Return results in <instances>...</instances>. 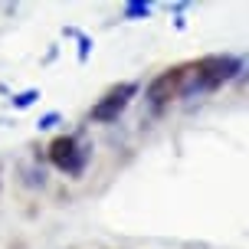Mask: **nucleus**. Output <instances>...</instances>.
Masks as SVG:
<instances>
[{
    "mask_svg": "<svg viewBox=\"0 0 249 249\" xmlns=\"http://www.w3.org/2000/svg\"><path fill=\"white\" fill-rule=\"evenodd\" d=\"M236 72H239V59H233V56H207V59L184 69V95L223 86L226 79H233Z\"/></svg>",
    "mask_w": 249,
    "mask_h": 249,
    "instance_id": "f257e3e1",
    "label": "nucleus"
},
{
    "mask_svg": "<svg viewBox=\"0 0 249 249\" xmlns=\"http://www.w3.org/2000/svg\"><path fill=\"white\" fill-rule=\"evenodd\" d=\"M86 158H89V151L79 148V141H75L72 135H59L50 144V161L56 164L59 171H66V174H79L82 164H86Z\"/></svg>",
    "mask_w": 249,
    "mask_h": 249,
    "instance_id": "f03ea898",
    "label": "nucleus"
},
{
    "mask_svg": "<svg viewBox=\"0 0 249 249\" xmlns=\"http://www.w3.org/2000/svg\"><path fill=\"white\" fill-rule=\"evenodd\" d=\"M135 92H138L135 82H122V86H115L112 92H105V95L92 105V118H95V122H115V118L128 108V102H131Z\"/></svg>",
    "mask_w": 249,
    "mask_h": 249,
    "instance_id": "7ed1b4c3",
    "label": "nucleus"
},
{
    "mask_svg": "<svg viewBox=\"0 0 249 249\" xmlns=\"http://www.w3.org/2000/svg\"><path fill=\"white\" fill-rule=\"evenodd\" d=\"M180 95H184V69H167V72H161L148 86V99L154 102V105L180 99Z\"/></svg>",
    "mask_w": 249,
    "mask_h": 249,
    "instance_id": "20e7f679",
    "label": "nucleus"
},
{
    "mask_svg": "<svg viewBox=\"0 0 249 249\" xmlns=\"http://www.w3.org/2000/svg\"><path fill=\"white\" fill-rule=\"evenodd\" d=\"M39 99V89H26V92H20V95H13V108H30L33 102Z\"/></svg>",
    "mask_w": 249,
    "mask_h": 249,
    "instance_id": "39448f33",
    "label": "nucleus"
},
{
    "mask_svg": "<svg viewBox=\"0 0 249 249\" xmlns=\"http://www.w3.org/2000/svg\"><path fill=\"white\" fill-rule=\"evenodd\" d=\"M151 13V3H128V7H124V20H138V17H148Z\"/></svg>",
    "mask_w": 249,
    "mask_h": 249,
    "instance_id": "423d86ee",
    "label": "nucleus"
},
{
    "mask_svg": "<svg viewBox=\"0 0 249 249\" xmlns=\"http://www.w3.org/2000/svg\"><path fill=\"white\" fill-rule=\"evenodd\" d=\"M56 124H59V112H50V115H43V118L36 122V128L39 131H50V128H56Z\"/></svg>",
    "mask_w": 249,
    "mask_h": 249,
    "instance_id": "0eeeda50",
    "label": "nucleus"
},
{
    "mask_svg": "<svg viewBox=\"0 0 249 249\" xmlns=\"http://www.w3.org/2000/svg\"><path fill=\"white\" fill-rule=\"evenodd\" d=\"M89 46H92V43H89V36H79V62L89 59Z\"/></svg>",
    "mask_w": 249,
    "mask_h": 249,
    "instance_id": "6e6552de",
    "label": "nucleus"
}]
</instances>
